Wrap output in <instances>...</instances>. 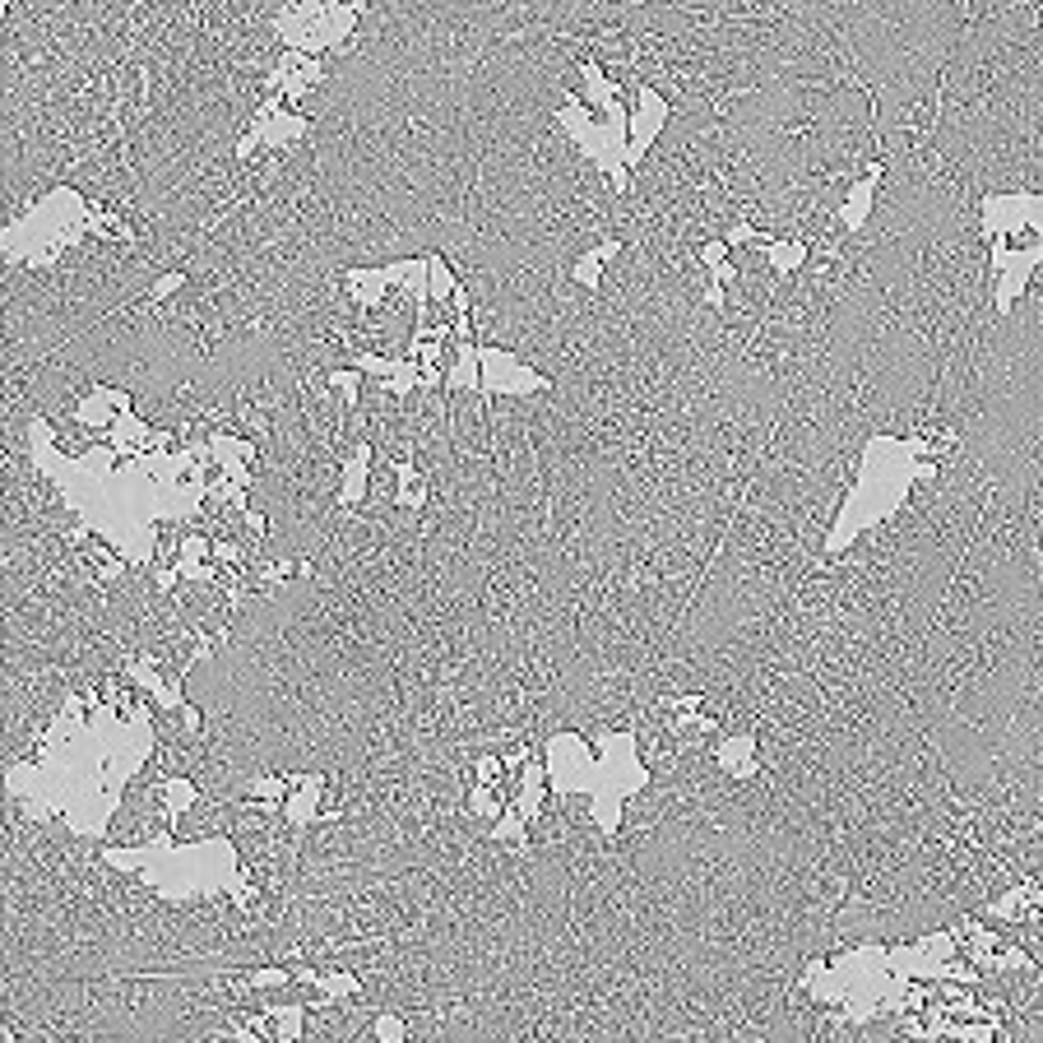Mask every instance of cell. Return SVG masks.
Masks as SVG:
<instances>
[{
    "label": "cell",
    "mask_w": 1043,
    "mask_h": 1043,
    "mask_svg": "<svg viewBox=\"0 0 1043 1043\" xmlns=\"http://www.w3.org/2000/svg\"><path fill=\"white\" fill-rule=\"evenodd\" d=\"M167 784L172 779L163 775V761L159 752H149L144 765L121 784V797L108 816V830H102V840L116 854V849H149L153 840H163L172 834V821H177V812L167 807Z\"/></svg>",
    "instance_id": "cell-1"
},
{
    "label": "cell",
    "mask_w": 1043,
    "mask_h": 1043,
    "mask_svg": "<svg viewBox=\"0 0 1043 1043\" xmlns=\"http://www.w3.org/2000/svg\"><path fill=\"white\" fill-rule=\"evenodd\" d=\"M380 1020L386 1011L362 988H353L343 997L302 1006V1043H376Z\"/></svg>",
    "instance_id": "cell-2"
},
{
    "label": "cell",
    "mask_w": 1043,
    "mask_h": 1043,
    "mask_svg": "<svg viewBox=\"0 0 1043 1043\" xmlns=\"http://www.w3.org/2000/svg\"><path fill=\"white\" fill-rule=\"evenodd\" d=\"M247 803H251V797H247ZM247 803H233V797H204V793H196V803H190L186 812H177V821H172L167 844H172V849H186V844L228 840V834L241 826V816H247Z\"/></svg>",
    "instance_id": "cell-3"
},
{
    "label": "cell",
    "mask_w": 1043,
    "mask_h": 1043,
    "mask_svg": "<svg viewBox=\"0 0 1043 1043\" xmlns=\"http://www.w3.org/2000/svg\"><path fill=\"white\" fill-rule=\"evenodd\" d=\"M186 543H190L186 519H153V556H149V562L167 576V570L181 566V548Z\"/></svg>",
    "instance_id": "cell-4"
},
{
    "label": "cell",
    "mask_w": 1043,
    "mask_h": 1043,
    "mask_svg": "<svg viewBox=\"0 0 1043 1043\" xmlns=\"http://www.w3.org/2000/svg\"><path fill=\"white\" fill-rule=\"evenodd\" d=\"M858 1039L863 1043H881V1039H914V1020L904 1011H891V1006H881L877 1016L858 1020Z\"/></svg>",
    "instance_id": "cell-5"
},
{
    "label": "cell",
    "mask_w": 1043,
    "mask_h": 1043,
    "mask_svg": "<svg viewBox=\"0 0 1043 1043\" xmlns=\"http://www.w3.org/2000/svg\"><path fill=\"white\" fill-rule=\"evenodd\" d=\"M223 478H228V468H223L218 460H204V468H200V482H204V487H218Z\"/></svg>",
    "instance_id": "cell-6"
}]
</instances>
